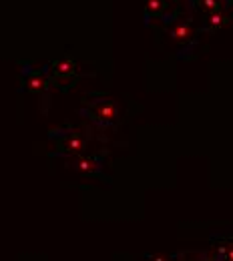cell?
I'll list each match as a JSON object with an SVG mask.
<instances>
[{
	"label": "cell",
	"instance_id": "9c48e42d",
	"mask_svg": "<svg viewBox=\"0 0 233 261\" xmlns=\"http://www.w3.org/2000/svg\"><path fill=\"white\" fill-rule=\"evenodd\" d=\"M223 21H225V16L219 14V12H213V14L209 16V24H211V26H219V24H223Z\"/></svg>",
	"mask_w": 233,
	"mask_h": 261
},
{
	"label": "cell",
	"instance_id": "3957f363",
	"mask_svg": "<svg viewBox=\"0 0 233 261\" xmlns=\"http://www.w3.org/2000/svg\"><path fill=\"white\" fill-rule=\"evenodd\" d=\"M58 149L63 153H81L85 149V137L79 130H70L69 135H65L61 141H58Z\"/></svg>",
	"mask_w": 233,
	"mask_h": 261
},
{
	"label": "cell",
	"instance_id": "5b68a950",
	"mask_svg": "<svg viewBox=\"0 0 233 261\" xmlns=\"http://www.w3.org/2000/svg\"><path fill=\"white\" fill-rule=\"evenodd\" d=\"M48 85H50V81L41 72H30L26 79V88L32 92H45L48 88Z\"/></svg>",
	"mask_w": 233,
	"mask_h": 261
},
{
	"label": "cell",
	"instance_id": "ba28073f",
	"mask_svg": "<svg viewBox=\"0 0 233 261\" xmlns=\"http://www.w3.org/2000/svg\"><path fill=\"white\" fill-rule=\"evenodd\" d=\"M199 4H201L205 10H215V8L221 4V0H199Z\"/></svg>",
	"mask_w": 233,
	"mask_h": 261
},
{
	"label": "cell",
	"instance_id": "7a4b0ae2",
	"mask_svg": "<svg viewBox=\"0 0 233 261\" xmlns=\"http://www.w3.org/2000/svg\"><path fill=\"white\" fill-rule=\"evenodd\" d=\"M91 109H93V115L99 121L109 123L116 119V105L111 99H94L91 101Z\"/></svg>",
	"mask_w": 233,
	"mask_h": 261
},
{
	"label": "cell",
	"instance_id": "52a82bcc",
	"mask_svg": "<svg viewBox=\"0 0 233 261\" xmlns=\"http://www.w3.org/2000/svg\"><path fill=\"white\" fill-rule=\"evenodd\" d=\"M163 8H165V2H163V0H147V10H149L151 14H159Z\"/></svg>",
	"mask_w": 233,
	"mask_h": 261
},
{
	"label": "cell",
	"instance_id": "8992f818",
	"mask_svg": "<svg viewBox=\"0 0 233 261\" xmlns=\"http://www.w3.org/2000/svg\"><path fill=\"white\" fill-rule=\"evenodd\" d=\"M171 36L177 39V41H183V39H187V36H191V28L187 24H177L175 28H171Z\"/></svg>",
	"mask_w": 233,
	"mask_h": 261
},
{
	"label": "cell",
	"instance_id": "277c9868",
	"mask_svg": "<svg viewBox=\"0 0 233 261\" xmlns=\"http://www.w3.org/2000/svg\"><path fill=\"white\" fill-rule=\"evenodd\" d=\"M72 167L81 175H96L99 169H101V163H99L96 157H83V159H76Z\"/></svg>",
	"mask_w": 233,
	"mask_h": 261
},
{
	"label": "cell",
	"instance_id": "6da1fadb",
	"mask_svg": "<svg viewBox=\"0 0 233 261\" xmlns=\"http://www.w3.org/2000/svg\"><path fill=\"white\" fill-rule=\"evenodd\" d=\"M50 72L56 83H70L76 77V66L69 59H58L50 65Z\"/></svg>",
	"mask_w": 233,
	"mask_h": 261
}]
</instances>
